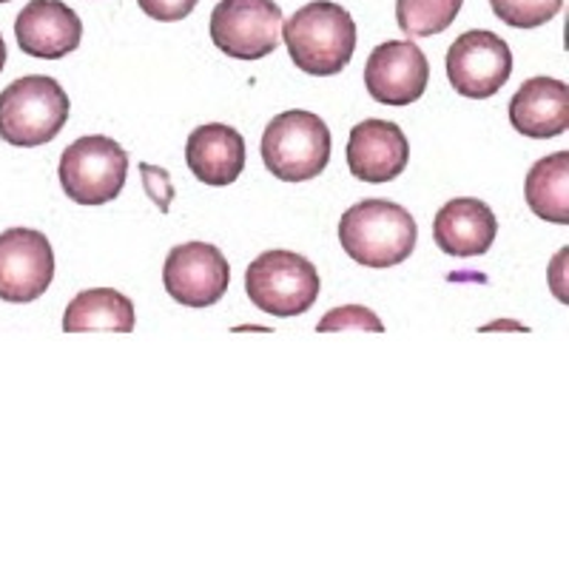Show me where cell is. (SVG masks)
I'll list each match as a JSON object with an SVG mask.
<instances>
[{"instance_id":"13","label":"cell","mask_w":569,"mask_h":569,"mask_svg":"<svg viewBox=\"0 0 569 569\" xmlns=\"http://www.w3.org/2000/svg\"><path fill=\"white\" fill-rule=\"evenodd\" d=\"M14 38L20 52L40 60H60L80 46L83 23L63 0H32L14 20Z\"/></svg>"},{"instance_id":"17","label":"cell","mask_w":569,"mask_h":569,"mask_svg":"<svg viewBox=\"0 0 569 569\" xmlns=\"http://www.w3.org/2000/svg\"><path fill=\"white\" fill-rule=\"evenodd\" d=\"M134 305L114 288H91L71 299L63 313L66 333H89V330H111L131 333L134 330Z\"/></svg>"},{"instance_id":"23","label":"cell","mask_w":569,"mask_h":569,"mask_svg":"<svg viewBox=\"0 0 569 569\" xmlns=\"http://www.w3.org/2000/svg\"><path fill=\"white\" fill-rule=\"evenodd\" d=\"M140 171H142V180H146V191H149V197L154 200V206L166 213L169 211L171 200H174V186L169 182V171L154 169V166H149V162H142Z\"/></svg>"},{"instance_id":"6","label":"cell","mask_w":569,"mask_h":569,"mask_svg":"<svg viewBox=\"0 0 569 569\" xmlns=\"http://www.w3.org/2000/svg\"><path fill=\"white\" fill-rule=\"evenodd\" d=\"M58 174L71 202L89 208L106 206L123 191L129 177V154L111 137H80L60 157Z\"/></svg>"},{"instance_id":"22","label":"cell","mask_w":569,"mask_h":569,"mask_svg":"<svg viewBox=\"0 0 569 569\" xmlns=\"http://www.w3.org/2000/svg\"><path fill=\"white\" fill-rule=\"evenodd\" d=\"M200 0H137V7L160 23H174L194 12Z\"/></svg>"},{"instance_id":"3","label":"cell","mask_w":569,"mask_h":569,"mask_svg":"<svg viewBox=\"0 0 569 569\" xmlns=\"http://www.w3.org/2000/svg\"><path fill=\"white\" fill-rule=\"evenodd\" d=\"M69 111V94L58 80L27 74L0 91V137L20 149L46 146L63 131Z\"/></svg>"},{"instance_id":"9","label":"cell","mask_w":569,"mask_h":569,"mask_svg":"<svg viewBox=\"0 0 569 569\" xmlns=\"http://www.w3.org/2000/svg\"><path fill=\"white\" fill-rule=\"evenodd\" d=\"M162 284L174 302L188 308H211L226 297L231 266L226 253L211 242H182L166 257Z\"/></svg>"},{"instance_id":"4","label":"cell","mask_w":569,"mask_h":569,"mask_svg":"<svg viewBox=\"0 0 569 569\" xmlns=\"http://www.w3.org/2000/svg\"><path fill=\"white\" fill-rule=\"evenodd\" d=\"M330 129L319 114L291 109L266 126L262 134V162L277 180L308 182L325 171L330 160Z\"/></svg>"},{"instance_id":"14","label":"cell","mask_w":569,"mask_h":569,"mask_svg":"<svg viewBox=\"0 0 569 569\" xmlns=\"http://www.w3.org/2000/svg\"><path fill=\"white\" fill-rule=\"evenodd\" d=\"M186 162L206 186H231L246 169V140L233 126L206 123L188 134Z\"/></svg>"},{"instance_id":"1","label":"cell","mask_w":569,"mask_h":569,"mask_svg":"<svg viewBox=\"0 0 569 569\" xmlns=\"http://www.w3.org/2000/svg\"><path fill=\"white\" fill-rule=\"evenodd\" d=\"M282 40L297 69L313 78H330L353 60L356 23L339 3L313 0L282 20Z\"/></svg>"},{"instance_id":"16","label":"cell","mask_w":569,"mask_h":569,"mask_svg":"<svg viewBox=\"0 0 569 569\" xmlns=\"http://www.w3.org/2000/svg\"><path fill=\"white\" fill-rule=\"evenodd\" d=\"M498 220L492 208L472 197H459L441 206L433 220V240L450 257H481L492 248Z\"/></svg>"},{"instance_id":"20","label":"cell","mask_w":569,"mask_h":569,"mask_svg":"<svg viewBox=\"0 0 569 569\" xmlns=\"http://www.w3.org/2000/svg\"><path fill=\"white\" fill-rule=\"evenodd\" d=\"M492 14L512 29H536L561 12L563 0H490Z\"/></svg>"},{"instance_id":"25","label":"cell","mask_w":569,"mask_h":569,"mask_svg":"<svg viewBox=\"0 0 569 569\" xmlns=\"http://www.w3.org/2000/svg\"><path fill=\"white\" fill-rule=\"evenodd\" d=\"M0 3H9V0H0Z\"/></svg>"},{"instance_id":"7","label":"cell","mask_w":569,"mask_h":569,"mask_svg":"<svg viewBox=\"0 0 569 569\" xmlns=\"http://www.w3.org/2000/svg\"><path fill=\"white\" fill-rule=\"evenodd\" d=\"M282 38V9L273 0H220L211 12V40L233 60H262Z\"/></svg>"},{"instance_id":"15","label":"cell","mask_w":569,"mask_h":569,"mask_svg":"<svg viewBox=\"0 0 569 569\" xmlns=\"http://www.w3.org/2000/svg\"><path fill=\"white\" fill-rule=\"evenodd\" d=\"M510 123L518 134L552 140L569 129V86L556 78H530L510 100Z\"/></svg>"},{"instance_id":"19","label":"cell","mask_w":569,"mask_h":569,"mask_svg":"<svg viewBox=\"0 0 569 569\" xmlns=\"http://www.w3.org/2000/svg\"><path fill=\"white\" fill-rule=\"evenodd\" d=\"M465 0H396V23L408 38H433L459 18Z\"/></svg>"},{"instance_id":"11","label":"cell","mask_w":569,"mask_h":569,"mask_svg":"<svg viewBox=\"0 0 569 569\" xmlns=\"http://www.w3.org/2000/svg\"><path fill=\"white\" fill-rule=\"evenodd\" d=\"M430 83V63L413 40H388L376 46L365 63L370 98L385 106H410Z\"/></svg>"},{"instance_id":"18","label":"cell","mask_w":569,"mask_h":569,"mask_svg":"<svg viewBox=\"0 0 569 569\" xmlns=\"http://www.w3.org/2000/svg\"><path fill=\"white\" fill-rule=\"evenodd\" d=\"M527 206L536 217L556 226L569 222V151L543 157L530 169L525 182Z\"/></svg>"},{"instance_id":"24","label":"cell","mask_w":569,"mask_h":569,"mask_svg":"<svg viewBox=\"0 0 569 569\" xmlns=\"http://www.w3.org/2000/svg\"><path fill=\"white\" fill-rule=\"evenodd\" d=\"M7 66V43H3V34H0V71Z\"/></svg>"},{"instance_id":"2","label":"cell","mask_w":569,"mask_h":569,"mask_svg":"<svg viewBox=\"0 0 569 569\" xmlns=\"http://www.w3.org/2000/svg\"><path fill=\"white\" fill-rule=\"evenodd\" d=\"M419 228L408 208L390 200H362L339 220V242L353 262L365 268L401 266L413 253Z\"/></svg>"},{"instance_id":"21","label":"cell","mask_w":569,"mask_h":569,"mask_svg":"<svg viewBox=\"0 0 569 569\" xmlns=\"http://www.w3.org/2000/svg\"><path fill=\"white\" fill-rule=\"evenodd\" d=\"M317 330L319 333H339V330H370V333H382L385 325L370 308L345 305V308H333V311L325 313Z\"/></svg>"},{"instance_id":"8","label":"cell","mask_w":569,"mask_h":569,"mask_svg":"<svg viewBox=\"0 0 569 569\" xmlns=\"http://www.w3.org/2000/svg\"><path fill=\"white\" fill-rule=\"evenodd\" d=\"M512 52L505 38L490 29H470L447 52V80L461 98L487 100L507 86Z\"/></svg>"},{"instance_id":"5","label":"cell","mask_w":569,"mask_h":569,"mask_svg":"<svg viewBox=\"0 0 569 569\" xmlns=\"http://www.w3.org/2000/svg\"><path fill=\"white\" fill-rule=\"evenodd\" d=\"M319 271L297 251H266L246 271V291L268 317L291 319L311 311L319 299Z\"/></svg>"},{"instance_id":"10","label":"cell","mask_w":569,"mask_h":569,"mask_svg":"<svg viewBox=\"0 0 569 569\" xmlns=\"http://www.w3.org/2000/svg\"><path fill=\"white\" fill-rule=\"evenodd\" d=\"M54 279V251L34 228H7L0 233V299L34 302Z\"/></svg>"},{"instance_id":"12","label":"cell","mask_w":569,"mask_h":569,"mask_svg":"<svg viewBox=\"0 0 569 569\" xmlns=\"http://www.w3.org/2000/svg\"><path fill=\"white\" fill-rule=\"evenodd\" d=\"M410 142L405 131L390 120H365L353 126L348 140V169L356 180L382 186L393 182L408 169Z\"/></svg>"}]
</instances>
